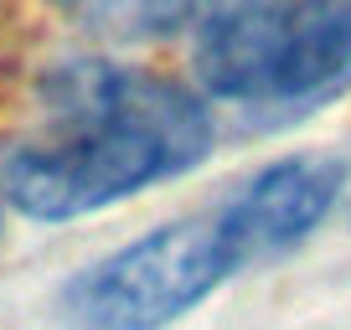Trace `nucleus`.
Instances as JSON below:
<instances>
[{
  "label": "nucleus",
  "instance_id": "1",
  "mask_svg": "<svg viewBox=\"0 0 351 330\" xmlns=\"http://www.w3.org/2000/svg\"><path fill=\"white\" fill-rule=\"evenodd\" d=\"M212 150V114L191 88L119 62L47 77L42 114L0 160V196L36 222H73L181 176Z\"/></svg>",
  "mask_w": 351,
  "mask_h": 330
},
{
  "label": "nucleus",
  "instance_id": "2",
  "mask_svg": "<svg viewBox=\"0 0 351 330\" xmlns=\"http://www.w3.org/2000/svg\"><path fill=\"white\" fill-rule=\"evenodd\" d=\"M207 99L300 119L351 93V0H212L197 31Z\"/></svg>",
  "mask_w": 351,
  "mask_h": 330
},
{
  "label": "nucleus",
  "instance_id": "3",
  "mask_svg": "<svg viewBox=\"0 0 351 330\" xmlns=\"http://www.w3.org/2000/svg\"><path fill=\"white\" fill-rule=\"evenodd\" d=\"M243 268L222 212L181 217L140 232L119 253L88 264L62 284L73 330H165L212 299Z\"/></svg>",
  "mask_w": 351,
  "mask_h": 330
},
{
  "label": "nucleus",
  "instance_id": "4",
  "mask_svg": "<svg viewBox=\"0 0 351 330\" xmlns=\"http://www.w3.org/2000/svg\"><path fill=\"white\" fill-rule=\"evenodd\" d=\"M346 191V165L330 155H289V160L263 165L253 181H243L222 201V227L238 248L243 268L279 258L310 238L320 222L336 212Z\"/></svg>",
  "mask_w": 351,
  "mask_h": 330
},
{
  "label": "nucleus",
  "instance_id": "5",
  "mask_svg": "<svg viewBox=\"0 0 351 330\" xmlns=\"http://www.w3.org/2000/svg\"><path fill=\"white\" fill-rule=\"evenodd\" d=\"M212 0H52V11L73 26L114 42H150V36L181 31L191 16H202Z\"/></svg>",
  "mask_w": 351,
  "mask_h": 330
}]
</instances>
